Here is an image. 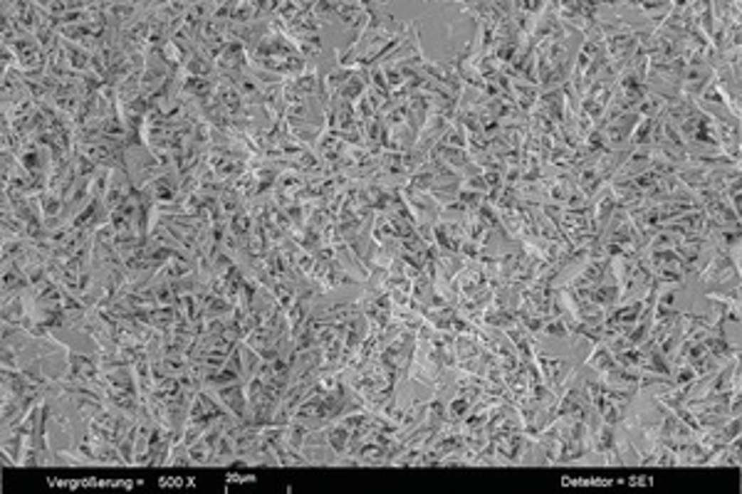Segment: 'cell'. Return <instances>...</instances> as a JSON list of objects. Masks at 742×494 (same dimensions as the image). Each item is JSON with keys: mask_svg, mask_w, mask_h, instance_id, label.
<instances>
[{"mask_svg": "<svg viewBox=\"0 0 742 494\" xmlns=\"http://www.w3.org/2000/svg\"><path fill=\"white\" fill-rule=\"evenodd\" d=\"M653 127H656V119H638L634 134H631V146H651V134Z\"/></svg>", "mask_w": 742, "mask_h": 494, "instance_id": "cell-10", "label": "cell"}, {"mask_svg": "<svg viewBox=\"0 0 742 494\" xmlns=\"http://www.w3.org/2000/svg\"><path fill=\"white\" fill-rule=\"evenodd\" d=\"M216 395L233 418L248 420V395H245V386H240V381L228 383V386H218Z\"/></svg>", "mask_w": 742, "mask_h": 494, "instance_id": "cell-3", "label": "cell"}, {"mask_svg": "<svg viewBox=\"0 0 742 494\" xmlns=\"http://www.w3.org/2000/svg\"><path fill=\"white\" fill-rule=\"evenodd\" d=\"M614 356H616V363H619V366H626V368H641L643 361H646V353H643L638 346L619 351V353H614Z\"/></svg>", "mask_w": 742, "mask_h": 494, "instance_id": "cell-11", "label": "cell"}, {"mask_svg": "<svg viewBox=\"0 0 742 494\" xmlns=\"http://www.w3.org/2000/svg\"><path fill=\"white\" fill-rule=\"evenodd\" d=\"M322 433H324V438H327V445L336 452V457L346 455V450H349V438H351L349 428H344L339 420H332V425L322 428Z\"/></svg>", "mask_w": 742, "mask_h": 494, "instance_id": "cell-5", "label": "cell"}, {"mask_svg": "<svg viewBox=\"0 0 742 494\" xmlns=\"http://www.w3.org/2000/svg\"><path fill=\"white\" fill-rule=\"evenodd\" d=\"M641 371L658 373V376H671V373H673V363H671V358L663 356L658 348H653V351L646 353V361H643Z\"/></svg>", "mask_w": 742, "mask_h": 494, "instance_id": "cell-9", "label": "cell"}, {"mask_svg": "<svg viewBox=\"0 0 742 494\" xmlns=\"http://www.w3.org/2000/svg\"><path fill=\"white\" fill-rule=\"evenodd\" d=\"M700 279L710 287H740V272L738 262L730 257L725 249L715 247L710 262L705 264V269L700 272Z\"/></svg>", "mask_w": 742, "mask_h": 494, "instance_id": "cell-1", "label": "cell"}, {"mask_svg": "<svg viewBox=\"0 0 742 494\" xmlns=\"http://www.w3.org/2000/svg\"><path fill=\"white\" fill-rule=\"evenodd\" d=\"M591 450L604 455L611 465H624V457H621V452H619V440H616L614 425L601 423L599 428L591 433Z\"/></svg>", "mask_w": 742, "mask_h": 494, "instance_id": "cell-2", "label": "cell"}, {"mask_svg": "<svg viewBox=\"0 0 742 494\" xmlns=\"http://www.w3.org/2000/svg\"><path fill=\"white\" fill-rule=\"evenodd\" d=\"M463 227H465V237L477 242V245H485L487 237H490V227H487V222L482 220L477 213H468V220H465Z\"/></svg>", "mask_w": 742, "mask_h": 494, "instance_id": "cell-7", "label": "cell"}, {"mask_svg": "<svg viewBox=\"0 0 742 494\" xmlns=\"http://www.w3.org/2000/svg\"><path fill=\"white\" fill-rule=\"evenodd\" d=\"M184 70H186V75H191V77H206V80H211V77L218 75V72H216V65H213L211 60H206V57L201 55L198 50H196L194 55L189 57V62H186Z\"/></svg>", "mask_w": 742, "mask_h": 494, "instance_id": "cell-8", "label": "cell"}, {"mask_svg": "<svg viewBox=\"0 0 742 494\" xmlns=\"http://www.w3.org/2000/svg\"><path fill=\"white\" fill-rule=\"evenodd\" d=\"M703 344H705V351H708L710 356H713L718 363L733 361V358L740 356V348L730 344V341L725 339V336H713V334H708V336H705Z\"/></svg>", "mask_w": 742, "mask_h": 494, "instance_id": "cell-4", "label": "cell"}, {"mask_svg": "<svg viewBox=\"0 0 742 494\" xmlns=\"http://www.w3.org/2000/svg\"><path fill=\"white\" fill-rule=\"evenodd\" d=\"M586 366H591L594 371L599 373H606L611 371V368H616L619 363H616V356L609 351V346L606 344H594V351L586 356Z\"/></svg>", "mask_w": 742, "mask_h": 494, "instance_id": "cell-6", "label": "cell"}]
</instances>
